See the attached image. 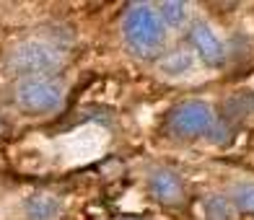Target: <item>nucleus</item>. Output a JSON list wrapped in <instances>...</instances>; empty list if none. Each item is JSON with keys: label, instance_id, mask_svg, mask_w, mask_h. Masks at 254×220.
<instances>
[{"label": "nucleus", "instance_id": "obj_1", "mask_svg": "<svg viewBox=\"0 0 254 220\" xmlns=\"http://www.w3.org/2000/svg\"><path fill=\"white\" fill-rule=\"evenodd\" d=\"M122 34L130 52L140 60H153L161 55L166 42V29L153 5L130 3L122 13Z\"/></svg>", "mask_w": 254, "mask_h": 220}, {"label": "nucleus", "instance_id": "obj_2", "mask_svg": "<svg viewBox=\"0 0 254 220\" xmlns=\"http://www.w3.org/2000/svg\"><path fill=\"white\" fill-rule=\"evenodd\" d=\"M8 73L18 75L21 80L26 78H52L65 67V52L52 42L44 39H31L21 42L10 50L5 60Z\"/></svg>", "mask_w": 254, "mask_h": 220}, {"label": "nucleus", "instance_id": "obj_3", "mask_svg": "<svg viewBox=\"0 0 254 220\" xmlns=\"http://www.w3.org/2000/svg\"><path fill=\"white\" fill-rule=\"evenodd\" d=\"M65 101V83L57 78H26L16 86V104L26 114H52Z\"/></svg>", "mask_w": 254, "mask_h": 220}, {"label": "nucleus", "instance_id": "obj_4", "mask_svg": "<svg viewBox=\"0 0 254 220\" xmlns=\"http://www.w3.org/2000/svg\"><path fill=\"white\" fill-rule=\"evenodd\" d=\"M218 117L213 107L202 99H190L169 114V130L179 137H207Z\"/></svg>", "mask_w": 254, "mask_h": 220}, {"label": "nucleus", "instance_id": "obj_5", "mask_svg": "<svg viewBox=\"0 0 254 220\" xmlns=\"http://www.w3.org/2000/svg\"><path fill=\"white\" fill-rule=\"evenodd\" d=\"M148 192L161 205H182L184 202V181L174 168L158 166L148 173Z\"/></svg>", "mask_w": 254, "mask_h": 220}, {"label": "nucleus", "instance_id": "obj_6", "mask_svg": "<svg viewBox=\"0 0 254 220\" xmlns=\"http://www.w3.org/2000/svg\"><path fill=\"white\" fill-rule=\"evenodd\" d=\"M190 44L205 65L221 67L226 62V47H223L221 37H218L207 24H202V21H197V24L190 29Z\"/></svg>", "mask_w": 254, "mask_h": 220}, {"label": "nucleus", "instance_id": "obj_7", "mask_svg": "<svg viewBox=\"0 0 254 220\" xmlns=\"http://www.w3.org/2000/svg\"><path fill=\"white\" fill-rule=\"evenodd\" d=\"M65 213L63 197L52 192H34L24 202V218L26 220H60Z\"/></svg>", "mask_w": 254, "mask_h": 220}, {"label": "nucleus", "instance_id": "obj_8", "mask_svg": "<svg viewBox=\"0 0 254 220\" xmlns=\"http://www.w3.org/2000/svg\"><path fill=\"white\" fill-rule=\"evenodd\" d=\"M252 114H254V94L241 91V94H234V96L226 101V117H223V122L231 127V122L249 119Z\"/></svg>", "mask_w": 254, "mask_h": 220}, {"label": "nucleus", "instance_id": "obj_9", "mask_svg": "<svg viewBox=\"0 0 254 220\" xmlns=\"http://www.w3.org/2000/svg\"><path fill=\"white\" fill-rule=\"evenodd\" d=\"M158 18H161V24L164 26H171V29H179L187 24V13H190V5L187 3H177V0H166V3H161L158 5Z\"/></svg>", "mask_w": 254, "mask_h": 220}, {"label": "nucleus", "instance_id": "obj_10", "mask_svg": "<svg viewBox=\"0 0 254 220\" xmlns=\"http://www.w3.org/2000/svg\"><path fill=\"white\" fill-rule=\"evenodd\" d=\"M205 218L207 220H236V207L231 205L228 197L210 194L205 200Z\"/></svg>", "mask_w": 254, "mask_h": 220}, {"label": "nucleus", "instance_id": "obj_11", "mask_svg": "<svg viewBox=\"0 0 254 220\" xmlns=\"http://www.w3.org/2000/svg\"><path fill=\"white\" fill-rule=\"evenodd\" d=\"M231 205L239 213H249L254 215V181H241L231 192Z\"/></svg>", "mask_w": 254, "mask_h": 220}, {"label": "nucleus", "instance_id": "obj_12", "mask_svg": "<svg viewBox=\"0 0 254 220\" xmlns=\"http://www.w3.org/2000/svg\"><path fill=\"white\" fill-rule=\"evenodd\" d=\"M190 67H192V57L187 52H174V55H169L161 60V70L166 75H182V73H187Z\"/></svg>", "mask_w": 254, "mask_h": 220}, {"label": "nucleus", "instance_id": "obj_13", "mask_svg": "<svg viewBox=\"0 0 254 220\" xmlns=\"http://www.w3.org/2000/svg\"><path fill=\"white\" fill-rule=\"evenodd\" d=\"M117 220H140V218H117Z\"/></svg>", "mask_w": 254, "mask_h": 220}, {"label": "nucleus", "instance_id": "obj_14", "mask_svg": "<svg viewBox=\"0 0 254 220\" xmlns=\"http://www.w3.org/2000/svg\"><path fill=\"white\" fill-rule=\"evenodd\" d=\"M0 132H3V119H0Z\"/></svg>", "mask_w": 254, "mask_h": 220}]
</instances>
